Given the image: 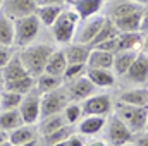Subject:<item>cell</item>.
Instances as JSON below:
<instances>
[{
	"label": "cell",
	"mask_w": 148,
	"mask_h": 146,
	"mask_svg": "<svg viewBox=\"0 0 148 146\" xmlns=\"http://www.w3.org/2000/svg\"><path fill=\"white\" fill-rule=\"evenodd\" d=\"M53 48L50 45H45V43H36V45H26L24 50L19 53L24 67L29 76L38 77L41 72H45V65H47V60L48 57L52 55Z\"/></svg>",
	"instance_id": "cell-1"
},
{
	"label": "cell",
	"mask_w": 148,
	"mask_h": 146,
	"mask_svg": "<svg viewBox=\"0 0 148 146\" xmlns=\"http://www.w3.org/2000/svg\"><path fill=\"white\" fill-rule=\"evenodd\" d=\"M77 23H79V16L74 9L73 10H62L59 14V17L55 19V23L50 26L55 41L60 45H69L71 41H74Z\"/></svg>",
	"instance_id": "cell-2"
},
{
	"label": "cell",
	"mask_w": 148,
	"mask_h": 146,
	"mask_svg": "<svg viewBox=\"0 0 148 146\" xmlns=\"http://www.w3.org/2000/svg\"><path fill=\"white\" fill-rule=\"evenodd\" d=\"M40 26L41 23L36 14H29V16L14 19V45L17 46L31 45L33 40L40 33Z\"/></svg>",
	"instance_id": "cell-3"
},
{
	"label": "cell",
	"mask_w": 148,
	"mask_h": 146,
	"mask_svg": "<svg viewBox=\"0 0 148 146\" xmlns=\"http://www.w3.org/2000/svg\"><path fill=\"white\" fill-rule=\"evenodd\" d=\"M103 129H105V136H103L105 145H112V146L131 145L133 132H131V129L119 119L117 113H114V115L109 113V119H107Z\"/></svg>",
	"instance_id": "cell-4"
},
{
	"label": "cell",
	"mask_w": 148,
	"mask_h": 146,
	"mask_svg": "<svg viewBox=\"0 0 148 146\" xmlns=\"http://www.w3.org/2000/svg\"><path fill=\"white\" fill-rule=\"evenodd\" d=\"M119 119L131 129V132H140L145 129L147 126V117H148V107H136V105H127V103H121L117 105Z\"/></svg>",
	"instance_id": "cell-5"
},
{
	"label": "cell",
	"mask_w": 148,
	"mask_h": 146,
	"mask_svg": "<svg viewBox=\"0 0 148 146\" xmlns=\"http://www.w3.org/2000/svg\"><path fill=\"white\" fill-rule=\"evenodd\" d=\"M67 103H69V96H67L66 88H57L48 93H43L41 102H40V117L60 113Z\"/></svg>",
	"instance_id": "cell-6"
},
{
	"label": "cell",
	"mask_w": 148,
	"mask_h": 146,
	"mask_svg": "<svg viewBox=\"0 0 148 146\" xmlns=\"http://www.w3.org/2000/svg\"><path fill=\"white\" fill-rule=\"evenodd\" d=\"M97 89V86L88 79V76H76L73 79H69L66 91L71 102H83L84 98H88L90 95H93Z\"/></svg>",
	"instance_id": "cell-7"
},
{
	"label": "cell",
	"mask_w": 148,
	"mask_h": 146,
	"mask_svg": "<svg viewBox=\"0 0 148 146\" xmlns=\"http://www.w3.org/2000/svg\"><path fill=\"white\" fill-rule=\"evenodd\" d=\"M83 113L84 115H103L109 117L112 110V98L110 95H90L83 100Z\"/></svg>",
	"instance_id": "cell-8"
},
{
	"label": "cell",
	"mask_w": 148,
	"mask_h": 146,
	"mask_svg": "<svg viewBox=\"0 0 148 146\" xmlns=\"http://www.w3.org/2000/svg\"><path fill=\"white\" fill-rule=\"evenodd\" d=\"M40 102H41V93L38 89L33 88L29 93H26V96L19 105V112L23 115L24 124H35L40 119Z\"/></svg>",
	"instance_id": "cell-9"
},
{
	"label": "cell",
	"mask_w": 148,
	"mask_h": 146,
	"mask_svg": "<svg viewBox=\"0 0 148 146\" xmlns=\"http://www.w3.org/2000/svg\"><path fill=\"white\" fill-rule=\"evenodd\" d=\"M38 131L31 126V124H23L16 129H12L7 136V143L12 146H35L40 145V139H38Z\"/></svg>",
	"instance_id": "cell-10"
},
{
	"label": "cell",
	"mask_w": 148,
	"mask_h": 146,
	"mask_svg": "<svg viewBox=\"0 0 148 146\" xmlns=\"http://www.w3.org/2000/svg\"><path fill=\"white\" fill-rule=\"evenodd\" d=\"M2 10L5 16L17 19L36 12V2L35 0H2Z\"/></svg>",
	"instance_id": "cell-11"
},
{
	"label": "cell",
	"mask_w": 148,
	"mask_h": 146,
	"mask_svg": "<svg viewBox=\"0 0 148 146\" xmlns=\"http://www.w3.org/2000/svg\"><path fill=\"white\" fill-rule=\"evenodd\" d=\"M124 76H126V79L129 83H136V84L147 83L148 81V53L140 52Z\"/></svg>",
	"instance_id": "cell-12"
},
{
	"label": "cell",
	"mask_w": 148,
	"mask_h": 146,
	"mask_svg": "<svg viewBox=\"0 0 148 146\" xmlns=\"http://www.w3.org/2000/svg\"><path fill=\"white\" fill-rule=\"evenodd\" d=\"M105 19H107V17H97V16L88 17V19H83L84 23H83V26H81L79 29H76L74 40H76L77 43H86V45H90L91 40L97 36V33L100 31V28H102V24L105 23Z\"/></svg>",
	"instance_id": "cell-13"
},
{
	"label": "cell",
	"mask_w": 148,
	"mask_h": 146,
	"mask_svg": "<svg viewBox=\"0 0 148 146\" xmlns=\"http://www.w3.org/2000/svg\"><path fill=\"white\" fill-rule=\"evenodd\" d=\"M105 122H107V117L103 115H86L77 124V132L83 136H97L103 131Z\"/></svg>",
	"instance_id": "cell-14"
},
{
	"label": "cell",
	"mask_w": 148,
	"mask_h": 146,
	"mask_svg": "<svg viewBox=\"0 0 148 146\" xmlns=\"http://www.w3.org/2000/svg\"><path fill=\"white\" fill-rule=\"evenodd\" d=\"M114 64V53L105 52L102 48L93 46L90 50L88 60H86V67H93V69H112Z\"/></svg>",
	"instance_id": "cell-15"
},
{
	"label": "cell",
	"mask_w": 148,
	"mask_h": 146,
	"mask_svg": "<svg viewBox=\"0 0 148 146\" xmlns=\"http://www.w3.org/2000/svg\"><path fill=\"white\" fill-rule=\"evenodd\" d=\"M26 74H28V71H26V67H24L19 53H14L10 57V60L2 67V79H3V83L12 81V79H17V77H23Z\"/></svg>",
	"instance_id": "cell-16"
},
{
	"label": "cell",
	"mask_w": 148,
	"mask_h": 146,
	"mask_svg": "<svg viewBox=\"0 0 148 146\" xmlns=\"http://www.w3.org/2000/svg\"><path fill=\"white\" fill-rule=\"evenodd\" d=\"M136 10H143V5L133 2V0H114L110 5H109V10H107V17L110 19H117V17H122V16H127V14H133Z\"/></svg>",
	"instance_id": "cell-17"
},
{
	"label": "cell",
	"mask_w": 148,
	"mask_h": 146,
	"mask_svg": "<svg viewBox=\"0 0 148 146\" xmlns=\"http://www.w3.org/2000/svg\"><path fill=\"white\" fill-rule=\"evenodd\" d=\"M71 2L79 19H88L97 16L105 3V0H71Z\"/></svg>",
	"instance_id": "cell-18"
},
{
	"label": "cell",
	"mask_w": 148,
	"mask_h": 146,
	"mask_svg": "<svg viewBox=\"0 0 148 146\" xmlns=\"http://www.w3.org/2000/svg\"><path fill=\"white\" fill-rule=\"evenodd\" d=\"M141 17H143V10H136L133 14L112 19L114 24L117 26L119 33H126V31H141Z\"/></svg>",
	"instance_id": "cell-19"
},
{
	"label": "cell",
	"mask_w": 148,
	"mask_h": 146,
	"mask_svg": "<svg viewBox=\"0 0 148 146\" xmlns=\"http://www.w3.org/2000/svg\"><path fill=\"white\" fill-rule=\"evenodd\" d=\"M88 79L97 86V88H112L115 84V76L110 69H93L88 67L86 69Z\"/></svg>",
	"instance_id": "cell-20"
},
{
	"label": "cell",
	"mask_w": 148,
	"mask_h": 146,
	"mask_svg": "<svg viewBox=\"0 0 148 146\" xmlns=\"http://www.w3.org/2000/svg\"><path fill=\"white\" fill-rule=\"evenodd\" d=\"M138 53H140V50H119V52H115L114 53V64H112V69L115 71V74L124 76Z\"/></svg>",
	"instance_id": "cell-21"
},
{
	"label": "cell",
	"mask_w": 148,
	"mask_h": 146,
	"mask_svg": "<svg viewBox=\"0 0 148 146\" xmlns=\"http://www.w3.org/2000/svg\"><path fill=\"white\" fill-rule=\"evenodd\" d=\"M90 50H91V46L86 45V43H77V41L73 43V45L69 43V46L64 50L67 64H86Z\"/></svg>",
	"instance_id": "cell-22"
},
{
	"label": "cell",
	"mask_w": 148,
	"mask_h": 146,
	"mask_svg": "<svg viewBox=\"0 0 148 146\" xmlns=\"http://www.w3.org/2000/svg\"><path fill=\"white\" fill-rule=\"evenodd\" d=\"M23 115L19 108H10V110H2L0 112V131L2 132H10L12 129L23 126Z\"/></svg>",
	"instance_id": "cell-23"
},
{
	"label": "cell",
	"mask_w": 148,
	"mask_h": 146,
	"mask_svg": "<svg viewBox=\"0 0 148 146\" xmlns=\"http://www.w3.org/2000/svg\"><path fill=\"white\" fill-rule=\"evenodd\" d=\"M66 69H67V59H66L64 50H53L52 55L47 60L45 72L55 74V76H64Z\"/></svg>",
	"instance_id": "cell-24"
},
{
	"label": "cell",
	"mask_w": 148,
	"mask_h": 146,
	"mask_svg": "<svg viewBox=\"0 0 148 146\" xmlns=\"http://www.w3.org/2000/svg\"><path fill=\"white\" fill-rule=\"evenodd\" d=\"M143 33L141 31H126L119 33L117 36V52L119 50H138L143 43Z\"/></svg>",
	"instance_id": "cell-25"
},
{
	"label": "cell",
	"mask_w": 148,
	"mask_h": 146,
	"mask_svg": "<svg viewBox=\"0 0 148 146\" xmlns=\"http://www.w3.org/2000/svg\"><path fill=\"white\" fill-rule=\"evenodd\" d=\"M121 103L136 105V107H148V89L147 88H133L121 95Z\"/></svg>",
	"instance_id": "cell-26"
},
{
	"label": "cell",
	"mask_w": 148,
	"mask_h": 146,
	"mask_svg": "<svg viewBox=\"0 0 148 146\" xmlns=\"http://www.w3.org/2000/svg\"><path fill=\"white\" fill-rule=\"evenodd\" d=\"M62 10H64L62 3H52V5H40V7H36V12L35 14L38 16V19H40L41 24L52 26Z\"/></svg>",
	"instance_id": "cell-27"
},
{
	"label": "cell",
	"mask_w": 148,
	"mask_h": 146,
	"mask_svg": "<svg viewBox=\"0 0 148 146\" xmlns=\"http://www.w3.org/2000/svg\"><path fill=\"white\" fill-rule=\"evenodd\" d=\"M64 83V76H55V74H48V72H41L36 79V89L43 95V93H48L52 89H57L60 88Z\"/></svg>",
	"instance_id": "cell-28"
},
{
	"label": "cell",
	"mask_w": 148,
	"mask_h": 146,
	"mask_svg": "<svg viewBox=\"0 0 148 146\" xmlns=\"http://www.w3.org/2000/svg\"><path fill=\"white\" fill-rule=\"evenodd\" d=\"M3 88L7 91H14V93H19V95H26V93H29L35 88V77L29 76V74H26L23 77H17V79H12V81L3 83Z\"/></svg>",
	"instance_id": "cell-29"
},
{
	"label": "cell",
	"mask_w": 148,
	"mask_h": 146,
	"mask_svg": "<svg viewBox=\"0 0 148 146\" xmlns=\"http://www.w3.org/2000/svg\"><path fill=\"white\" fill-rule=\"evenodd\" d=\"M74 132L73 129V124H66L62 127H59L57 131H52L48 134H43L41 139H40V145H47V146H57L60 145L67 136H71Z\"/></svg>",
	"instance_id": "cell-30"
},
{
	"label": "cell",
	"mask_w": 148,
	"mask_h": 146,
	"mask_svg": "<svg viewBox=\"0 0 148 146\" xmlns=\"http://www.w3.org/2000/svg\"><path fill=\"white\" fill-rule=\"evenodd\" d=\"M0 45H14V19L0 12Z\"/></svg>",
	"instance_id": "cell-31"
},
{
	"label": "cell",
	"mask_w": 148,
	"mask_h": 146,
	"mask_svg": "<svg viewBox=\"0 0 148 146\" xmlns=\"http://www.w3.org/2000/svg\"><path fill=\"white\" fill-rule=\"evenodd\" d=\"M66 124H67V122H66L62 112H60V113L48 115V117H41V124H40L38 132L43 136V134H48V132H52V131H57L59 127H62V126H66Z\"/></svg>",
	"instance_id": "cell-32"
},
{
	"label": "cell",
	"mask_w": 148,
	"mask_h": 146,
	"mask_svg": "<svg viewBox=\"0 0 148 146\" xmlns=\"http://www.w3.org/2000/svg\"><path fill=\"white\" fill-rule=\"evenodd\" d=\"M117 35H119V29H117V26L114 24V21H112L110 17H107V19H105V23L102 24L100 31L97 33V36L91 40L90 46H95V45H98V43H102V41H105V40L115 38Z\"/></svg>",
	"instance_id": "cell-33"
},
{
	"label": "cell",
	"mask_w": 148,
	"mask_h": 146,
	"mask_svg": "<svg viewBox=\"0 0 148 146\" xmlns=\"http://www.w3.org/2000/svg\"><path fill=\"white\" fill-rule=\"evenodd\" d=\"M23 102V95L14 93V91H7L3 95H0V108L2 110H10V108H19Z\"/></svg>",
	"instance_id": "cell-34"
},
{
	"label": "cell",
	"mask_w": 148,
	"mask_h": 146,
	"mask_svg": "<svg viewBox=\"0 0 148 146\" xmlns=\"http://www.w3.org/2000/svg\"><path fill=\"white\" fill-rule=\"evenodd\" d=\"M62 115H64V119H66L67 124H73L74 126V122H77V120L81 119L83 108H81V105H79L77 102H71V103H67V105L64 107Z\"/></svg>",
	"instance_id": "cell-35"
},
{
	"label": "cell",
	"mask_w": 148,
	"mask_h": 146,
	"mask_svg": "<svg viewBox=\"0 0 148 146\" xmlns=\"http://www.w3.org/2000/svg\"><path fill=\"white\" fill-rule=\"evenodd\" d=\"M86 64H67V69L64 72V79H73L76 76H81Z\"/></svg>",
	"instance_id": "cell-36"
},
{
	"label": "cell",
	"mask_w": 148,
	"mask_h": 146,
	"mask_svg": "<svg viewBox=\"0 0 148 146\" xmlns=\"http://www.w3.org/2000/svg\"><path fill=\"white\" fill-rule=\"evenodd\" d=\"M60 145H64V146H83V145H86V141H84V136L76 131V134L73 132L71 136H67Z\"/></svg>",
	"instance_id": "cell-37"
},
{
	"label": "cell",
	"mask_w": 148,
	"mask_h": 146,
	"mask_svg": "<svg viewBox=\"0 0 148 146\" xmlns=\"http://www.w3.org/2000/svg\"><path fill=\"white\" fill-rule=\"evenodd\" d=\"M131 145L136 146H148V131L143 129L140 132H134L133 138H131Z\"/></svg>",
	"instance_id": "cell-38"
},
{
	"label": "cell",
	"mask_w": 148,
	"mask_h": 146,
	"mask_svg": "<svg viewBox=\"0 0 148 146\" xmlns=\"http://www.w3.org/2000/svg\"><path fill=\"white\" fill-rule=\"evenodd\" d=\"M12 55H14V52H12L10 46H7V45H0V69L10 60Z\"/></svg>",
	"instance_id": "cell-39"
},
{
	"label": "cell",
	"mask_w": 148,
	"mask_h": 146,
	"mask_svg": "<svg viewBox=\"0 0 148 146\" xmlns=\"http://www.w3.org/2000/svg\"><path fill=\"white\" fill-rule=\"evenodd\" d=\"M141 33L147 35L148 33V9H143V17H141Z\"/></svg>",
	"instance_id": "cell-40"
},
{
	"label": "cell",
	"mask_w": 148,
	"mask_h": 146,
	"mask_svg": "<svg viewBox=\"0 0 148 146\" xmlns=\"http://www.w3.org/2000/svg\"><path fill=\"white\" fill-rule=\"evenodd\" d=\"M36 7L40 5H52V3H64V0H35Z\"/></svg>",
	"instance_id": "cell-41"
},
{
	"label": "cell",
	"mask_w": 148,
	"mask_h": 146,
	"mask_svg": "<svg viewBox=\"0 0 148 146\" xmlns=\"http://www.w3.org/2000/svg\"><path fill=\"white\" fill-rule=\"evenodd\" d=\"M141 48H143V52L148 53V33L143 36V43H141Z\"/></svg>",
	"instance_id": "cell-42"
},
{
	"label": "cell",
	"mask_w": 148,
	"mask_h": 146,
	"mask_svg": "<svg viewBox=\"0 0 148 146\" xmlns=\"http://www.w3.org/2000/svg\"><path fill=\"white\" fill-rule=\"evenodd\" d=\"M2 145H7V138H5V132L0 131V146Z\"/></svg>",
	"instance_id": "cell-43"
},
{
	"label": "cell",
	"mask_w": 148,
	"mask_h": 146,
	"mask_svg": "<svg viewBox=\"0 0 148 146\" xmlns=\"http://www.w3.org/2000/svg\"><path fill=\"white\" fill-rule=\"evenodd\" d=\"M133 2H136L140 5H148V0H133Z\"/></svg>",
	"instance_id": "cell-44"
},
{
	"label": "cell",
	"mask_w": 148,
	"mask_h": 146,
	"mask_svg": "<svg viewBox=\"0 0 148 146\" xmlns=\"http://www.w3.org/2000/svg\"><path fill=\"white\" fill-rule=\"evenodd\" d=\"M3 84V79H2V71H0V86Z\"/></svg>",
	"instance_id": "cell-45"
},
{
	"label": "cell",
	"mask_w": 148,
	"mask_h": 146,
	"mask_svg": "<svg viewBox=\"0 0 148 146\" xmlns=\"http://www.w3.org/2000/svg\"><path fill=\"white\" fill-rule=\"evenodd\" d=\"M145 129L148 131V117H147V126H145Z\"/></svg>",
	"instance_id": "cell-46"
},
{
	"label": "cell",
	"mask_w": 148,
	"mask_h": 146,
	"mask_svg": "<svg viewBox=\"0 0 148 146\" xmlns=\"http://www.w3.org/2000/svg\"><path fill=\"white\" fill-rule=\"evenodd\" d=\"M0 9H2V0H0Z\"/></svg>",
	"instance_id": "cell-47"
}]
</instances>
